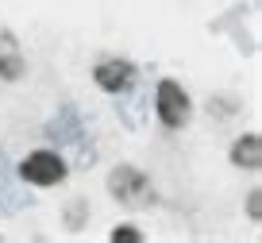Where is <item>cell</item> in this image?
I'll return each instance as SVG.
<instances>
[{"instance_id": "obj_1", "label": "cell", "mask_w": 262, "mask_h": 243, "mask_svg": "<svg viewBox=\"0 0 262 243\" xmlns=\"http://www.w3.org/2000/svg\"><path fill=\"white\" fill-rule=\"evenodd\" d=\"M155 112L158 120H162V128L178 131L189 124V116H193V105H189V93L181 89L173 77H162L158 81V89H155Z\"/></svg>"}, {"instance_id": "obj_2", "label": "cell", "mask_w": 262, "mask_h": 243, "mask_svg": "<svg viewBox=\"0 0 262 243\" xmlns=\"http://www.w3.org/2000/svg\"><path fill=\"white\" fill-rule=\"evenodd\" d=\"M66 158L54 151H31L24 162H19V178L27 181V186H39V189H50L58 186V181H66Z\"/></svg>"}, {"instance_id": "obj_3", "label": "cell", "mask_w": 262, "mask_h": 243, "mask_svg": "<svg viewBox=\"0 0 262 243\" xmlns=\"http://www.w3.org/2000/svg\"><path fill=\"white\" fill-rule=\"evenodd\" d=\"M135 77H139V70H135L127 58H104V62H97V70H93V81H97L104 93H112V97L127 93L131 85H135Z\"/></svg>"}, {"instance_id": "obj_4", "label": "cell", "mask_w": 262, "mask_h": 243, "mask_svg": "<svg viewBox=\"0 0 262 243\" xmlns=\"http://www.w3.org/2000/svg\"><path fill=\"white\" fill-rule=\"evenodd\" d=\"M108 186H112L116 201H127V205H135L143 193H147V178H143L135 166H120V170L108 178Z\"/></svg>"}, {"instance_id": "obj_5", "label": "cell", "mask_w": 262, "mask_h": 243, "mask_svg": "<svg viewBox=\"0 0 262 243\" xmlns=\"http://www.w3.org/2000/svg\"><path fill=\"white\" fill-rule=\"evenodd\" d=\"M231 166H239V170H258L262 166V139L254 135V131H247V135H239L235 143H231Z\"/></svg>"}, {"instance_id": "obj_6", "label": "cell", "mask_w": 262, "mask_h": 243, "mask_svg": "<svg viewBox=\"0 0 262 243\" xmlns=\"http://www.w3.org/2000/svg\"><path fill=\"white\" fill-rule=\"evenodd\" d=\"M0 77L4 81L24 77V50H19V43H16L12 31H0Z\"/></svg>"}, {"instance_id": "obj_7", "label": "cell", "mask_w": 262, "mask_h": 243, "mask_svg": "<svg viewBox=\"0 0 262 243\" xmlns=\"http://www.w3.org/2000/svg\"><path fill=\"white\" fill-rule=\"evenodd\" d=\"M112 243H139L143 239V232H135L131 224H120V228H112V235H108Z\"/></svg>"}]
</instances>
